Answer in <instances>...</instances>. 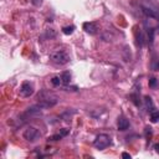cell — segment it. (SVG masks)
<instances>
[{"mask_svg": "<svg viewBox=\"0 0 159 159\" xmlns=\"http://www.w3.org/2000/svg\"><path fill=\"white\" fill-rule=\"evenodd\" d=\"M37 99H39L37 106H39L41 109H42V108H51V107H53V106L58 102V98H57L53 93H51V92H48V91H42V92H40L39 96H37Z\"/></svg>", "mask_w": 159, "mask_h": 159, "instance_id": "6da1fadb", "label": "cell"}, {"mask_svg": "<svg viewBox=\"0 0 159 159\" xmlns=\"http://www.w3.org/2000/svg\"><path fill=\"white\" fill-rule=\"evenodd\" d=\"M50 60L55 65L63 66V65H66V63L70 62V55L66 51H63V50H56V51H53L50 55Z\"/></svg>", "mask_w": 159, "mask_h": 159, "instance_id": "7a4b0ae2", "label": "cell"}, {"mask_svg": "<svg viewBox=\"0 0 159 159\" xmlns=\"http://www.w3.org/2000/svg\"><path fill=\"white\" fill-rule=\"evenodd\" d=\"M22 137L27 140V142H36L40 137H41V132L37 129V128H35V127H27L25 130H24V133H22Z\"/></svg>", "mask_w": 159, "mask_h": 159, "instance_id": "3957f363", "label": "cell"}, {"mask_svg": "<svg viewBox=\"0 0 159 159\" xmlns=\"http://www.w3.org/2000/svg\"><path fill=\"white\" fill-rule=\"evenodd\" d=\"M111 144V137L108 135V134H104V133H102V134H98L97 137H96V139H94V142H93V145L97 148V149H106L108 145Z\"/></svg>", "mask_w": 159, "mask_h": 159, "instance_id": "277c9868", "label": "cell"}, {"mask_svg": "<svg viewBox=\"0 0 159 159\" xmlns=\"http://www.w3.org/2000/svg\"><path fill=\"white\" fill-rule=\"evenodd\" d=\"M34 93V86L31 82L29 81H25L21 83V87H20V96L21 97H30L31 94Z\"/></svg>", "mask_w": 159, "mask_h": 159, "instance_id": "5b68a950", "label": "cell"}, {"mask_svg": "<svg viewBox=\"0 0 159 159\" xmlns=\"http://www.w3.org/2000/svg\"><path fill=\"white\" fill-rule=\"evenodd\" d=\"M117 127H118V130H127L128 128H129V122H128V119L125 118V117H123V116H120L119 118H118V123H117Z\"/></svg>", "mask_w": 159, "mask_h": 159, "instance_id": "8992f818", "label": "cell"}, {"mask_svg": "<svg viewBox=\"0 0 159 159\" xmlns=\"http://www.w3.org/2000/svg\"><path fill=\"white\" fill-rule=\"evenodd\" d=\"M83 30L87 32V34H91V35H93V34H96L97 32V25L94 24V22H84L83 24Z\"/></svg>", "mask_w": 159, "mask_h": 159, "instance_id": "52a82bcc", "label": "cell"}, {"mask_svg": "<svg viewBox=\"0 0 159 159\" xmlns=\"http://www.w3.org/2000/svg\"><path fill=\"white\" fill-rule=\"evenodd\" d=\"M142 9H143L144 15H147L148 17L159 19V11H158V10H153V9H150V7H145V6H143Z\"/></svg>", "mask_w": 159, "mask_h": 159, "instance_id": "ba28073f", "label": "cell"}, {"mask_svg": "<svg viewBox=\"0 0 159 159\" xmlns=\"http://www.w3.org/2000/svg\"><path fill=\"white\" fill-rule=\"evenodd\" d=\"M67 134H68V130H67V129H62L61 133L55 134V135H52V137H48V140H58V139L63 138V137L67 135Z\"/></svg>", "mask_w": 159, "mask_h": 159, "instance_id": "9c48e42d", "label": "cell"}, {"mask_svg": "<svg viewBox=\"0 0 159 159\" xmlns=\"http://www.w3.org/2000/svg\"><path fill=\"white\" fill-rule=\"evenodd\" d=\"M61 78H62V83H63V84H68L70 81H71V75H70V72H68V71L62 72Z\"/></svg>", "mask_w": 159, "mask_h": 159, "instance_id": "30bf717a", "label": "cell"}, {"mask_svg": "<svg viewBox=\"0 0 159 159\" xmlns=\"http://www.w3.org/2000/svg\"><path fill=\"white\" fill-rule=\"evenodd\" d=\"M144 102H145V106H147V109H148V112H152L154 108H153V102H152V98L150 97H148V96H145L144 97Z\"/></svg>", "mask_w": 159, "mask_h": 159, "instance_id": "8fae6325", "label": "cell"}, {"mask_svg": "<svg viewBox=\"0 0 159 159\" xmlns=\"http://www.w3.org/2000/svg\"><path fill=\"white\" fill-rule=\"evenodd\" d=\"M51 83H52L55 87L61 86V84H62V78H61V76H55V77H52V78H51Z\"/></svg>", "mask_w": 159, "mask_h": 159, "instance_id": "7c38bea8", "label": "cell"}, {"mask_svg": "<svg viewBox=\"0 0 159 159\" xmlns=\"http://www.w3.org/2000/svg\"><path fill=\"white\" fill-rule=\"evenodd\" d=\"M150 120H152L153 123H155V122L159 120V111L153 109V111L150 112Z\"/></svg>", "mask_w": 159, "mask_h": 159, "instance_id": "4fadbf2b", "label": "cell"}, {"mask_svg": "<svg viewBox=\"0 0 159 159\" xmlns=\"http://www.w3.org/2000/svg\"><path fill=\"white\" fill-rule=\"evenodd\" d=\"M73 31H75V26H73V25L62 27V32H63L65 35H71V34H73Z\"/></svg>", "mask_w": 159, "mask_h": 159, "instance_id": "5bb4252c", "label": "cell"}, {"mask_svg": "<svg viewBox=\"0 0 159 159\" xmlns=\"http://www.w3.org/2000/svg\"><path fill=\"white\" fill-rule=\"evenodd\" d=\"M157 86H158V80L155 77L149 78V87L150 88H157Z\"/></svg>", "mask_w": 159, "mask_h": 159, "instance_id": "9a60e30c", "label": "cell"}, {"mask_svg": "<svg viewBox=\"0 0 159 159\" xmlns=\"http://www.w3.org/2000/svg\"><path fill=\"white\" fill-rule=\"evenodd\" d=\"M42 1H43V0H32V4H34L35 6H40V5L42 4Z\"/></svg>", "mask_w": 159, "mask_h": 159, "instance_id": "2e32d148", "label": "cell"}, {"mask_svg": "<svg viewBox=\"0 0 159 159\" xmlns=\"http://www.w3.org/2000/svg\"><path fill=\"white\" fill-rule=\"evenodd\" d=\"M152 134V128L150 127H145V135L148 137V135H150Z\"/></svg>", "mask_w": 159, "mask_h": 159, "instance_id": "e0dca14e", "label": "cell"}, {"mask_svg": "<svg viewBox=\"0 0 159 159\" xmlns=\"http://www.w3.org/2000/svg\"><path fill=\"white\" fill-rule=\"evenodd\" d=\"M122 157L127 158V159H130V154H128V153H122Z\"/></svg>", "mask_w": 159, "mask_h": 159, "instance_id": "ac0fdd59", "label": "cell"}, {"mask_svg": "<svg viewBox=\"0 0 159 159\" xmlns=\"http://www.w3.org/2000/svg\"><path fill=\"white\" fill-rule=\"evenodd\" d=\"M154 149H155V152L159 154V144H155V145H154Z\"/></svg>", "mask_w": 159, "mask_h": 159, "instance_id": "d6986e66", "label": "cell"}]
</instances>
